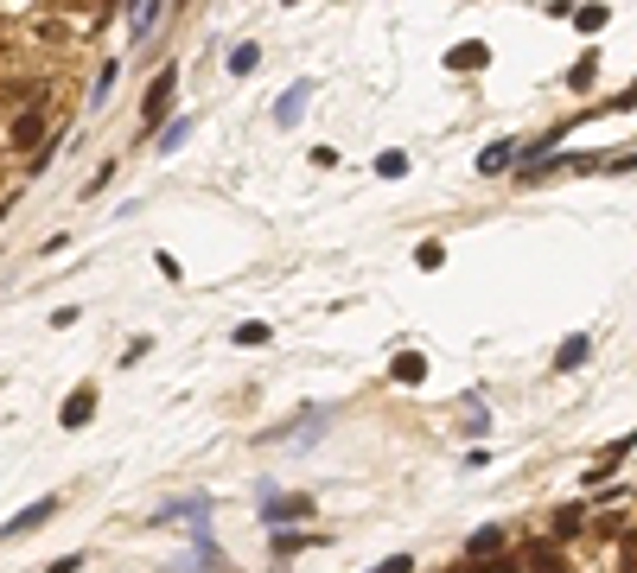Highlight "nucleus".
Returning a JSON list of instances; mask_svg holds the SVG:
<instances>
[{
  "label": "nucleus",
  "mask_w": 637,
  "mask_h": 573,
  "mask_svg": "<svg viewBox=\"0 0 637 573\" xmlns=\"http://www.w3.org/2000/svg\"><path fill=\"white\" fill-rule=\"evenodd\" d=\"M58 510H64V497H58V491H51V497H32L20 516H7V523H0V542H20V535H32L39 523H51Z\"/></svg>",
  "instance_id": "1"
},
{
  "label": "nucleus",
  "mask_w": 637,
  "mask_h": 573,
  "mask_svg": "<svg viewBox=\"0 0 637 573\" xmlns=\"http://www.w3.org/2000/svg\"><path fill=\"white\" fill-rule=\"evenodd\" d=\"M7 141L13 147H45V109H20V115H13V128H7Z\"/></svg>",
  "instance_id": "5"
},
{
  "label": "nucleus",
  "mask_w": 637,
  "mask_h": 573,
  "mask_svg": "<svg viewBox=\"0 0 637 573\" xmlns=\"http://www.w3.org/2000/svg\"><path fill=\"white\" fill-rule=\"evenodd\" d=\"M306 96H313V83H287V90H281V102H274V121H281V128H294V121H300V109H306Z\"/></svg>",
  "instance_id": "9"
},
{
  "label": "nucleus",
  "mask_w": 637,
  "mask_h": 573,
  "mask_svg": "<svg viewBox=\"0 0 637 573\" xmlns=\"http://www.w3.org/2000/svg\"><path fill=\"white\" fill-rule=\"evenodd\" d=\"M466 573H523V554H516V548L510 554H491V561H472Z\"/></svg>",
  "instance_id": "15"
},
{
  "label": "nucleus",
  "mask_w": 637,
  "mask_h": 573,
  "mask_svg": "<svg viewBox=\"0 0 637 573\" xmlns=\"http://www.w3.org/2000/svg\"><path fill=\"white\" fill-rule=\"evenodd\" d=\"M376 573H415V561H408V554H389V561L376 567Z\"/></svg>",
  "instance_id": "25"
},
{
  "label": "nucleus",
  "mask_w": 637,
  "mask_h": 573,
  "mask_svg": "<svg viewBox=\"0 0 637 573\" xmlns=\"http://www.w3.org/2000/svg\"><path fill=\"white\" fill-rule=\"evenodd\" d=\"M376 172H383V179H408V153H402V147L376 153Z\"/></svg>",
  "instance_id": "18"
},
{
  "label": "nucleus",
  "mask_w": 637,
  "mask_h": 573,
  "mask_svg": "<svg viewBox=\"0 0 637 573\" xmlns=\"http://www.w3.org/2000/svg\"><path fill=\"white\" fill-rule=\"evenodd\" d=\"M491 554H510V529L504 523H485V529L472 535V542H466V567L472 561H491Z\"/></svg>",
  "instance_id": "4"
},
{
  "label": "nucleus",
  "mask_w": 637,
  "mask_h": 573,
  "mask_svg": "<svg viewBox=\"0 0 637 573\" xmlns=\"http://www.w3.org/2000/svg\"><path fill=\"white\" fill-rule=\"evenodd\" d=\"M45 573H83V554H64V561H51Z\"/></svg>",
  "instance_id": "26"
},
{
  "label": "nucleus",
  "mask_w": 637,
  "mask_h": 573,
  "mask_svg": "<svg viewBox=\"0 0 637 573\" xmlns=\"http://www.w3.org/2000/svg\"><path fill=\"white\" fill-rule=\"evenodd\" d=\"M580 523H587V510H580V503H561V510H555V523H548V529H555V542H574V535H580Z\"/></svg>",
  "instance_id": "13"
},
{
  "label": "nucleus",
  "mask_w": 637,
  "mask_h": 573,
  "mask_svg": "<svg viewBox=\"0 0 637 573\" xmlns=\"http://www.w3.org/2000/svg\"><path fill=\"white\" fill-rule=\"evenodd\" d=\"M612 109H637V83H631L625 96H612Z\"/></svg>",
  "instance_id": "27"
},
{
  "label": "nucleus",
  "mask_w": 637,
  "mask_h": 573,
  "mask_svg": "<svg viewBox=\"0 0 637 573\" xmlns=\"http://www.w3.org/2000/svg\"><path fill=\"white\" fill-rule=\"evenodd\" d=\"M172 90H179V64H166L160 77L147 83V96H141V115H147V134L166 121V109H172Z\"/></svg>",
  "instance_id": "2"
},
{
  "label": "nucleus",
  "mask_w": 637,
  "mask_h": 573,
  "mask_svg": "<svg viewBox=\"0 0 637 573\" xmlns=\"http://www.w3.org/2000/svg\"><path fill=\"white\" fill-rule=\"evenodd\" d=\"M255 64H262V45H236L230 51V77H249Z\"/></svg>",
  "instance_id": "17"
},
{
  "label": "nucleus",
  "mask_w": 637,
  "mask_h": 573,
  "mask_svg": "<svg viewBox=\"0 0 637 573\" xmlns=\"http://www.w3.org/2000/svg\"><path fill=\"white\" fill-rule=\"evenodd\" d=\"M485 58H491V45L485 39H466V45H453V58H446V64H453V71H485Z\"/></svg>",
  "instance_id": "12"
},
{
  "label": "nucleus",
  "mask_w": 637,
  "mask_h": 573,
  "mask_svg": "<svg viewBox=\"0 0 637 573\" xmlns=\"http://www.w3.org/2000/svg\"><path fill=\"white\" fill-rule=\"evenodd\" d=\"M230 338H236V344H268V325H262V319H249V325H236Z\"/></svg>",
  "instance_id": "22"
},
{
  "label": "nucleus",
  "mask_w": 637,
  "mask_h": 573,
  "mask_svg": "<svg viewBox=\"0 0 637 573\" xmlns=\"http://www.w3.org/2000/svg\"><path fill=\"white\" fill-rule=\"evenodd\" d=\"M415 262H421V268H440V262H446V249H440V242H421Z\"/></svg>",
  "instance_id": "23"
},
{
  "label": "nucleus",
  "mask_w": 637,
  "mask_h": 573,
  "mask_svg": "<svg viewBox=\"0 0 637 573\" xmlns=\"http://www.w3.org/2000/svg\"><path fill=\"white\" fill-rule=\"evenodd\" d=\"M90 414H96V389L83 382V389H71V395H64V408H58V427H64V433H77V427H90Z\"/></svg>",
  "instance_id": "3"
},
{
  "label": "nucleus",
  "mask_w": 637,
  "mask_h": 573,
  "mask_svg": "<svg viewBox=\"0 0 637 573\" xmlns=\"http://www.w3.org/2000/svg\"><path fill=\"white\" fill-rule=\"evenodd\" d=\"M516 153H523V141H491L485 153H478V172H485V179H497V172L516 166Z\"/></svg>",
  "instance_id": "8"
},
{
  "label": "nucleus",
  "mask_w": 637,
  "mask_h": 573,
  "mask_svg": "<svg viewBox=\"0 0 637 573\" xmlns=\"http://www.w3.org/2000/svg\"><path fill=\"white\" fill-rule=\"evenodd\" d=\"M185 134H192V115L166 121V134H160V153H179V147H185Z\"/></svg>",
  "instance_id": "19"
},
{
  "label": "nucleus",
  "mask_w": 637,
  "mask_h": 573,
  "mask_svg": "<svg viewBox=\"0 0 637 573\" xmlns=\"http://www.w3.org/2000/svg\"><path fill=\"white\" fill-rule=\"evenodd\" d=\"M153 268H160V274H166V281H185V268H179V262H172V255H166V249H160V255H153Z\"/></svg>",
  "instance_id": "24"
},
{
  "label": "nucleus",
  "mask_w": 637,
  "mask_h": 573,
  "mask_svg": "<svg viewBox=\"0 0 637 573\" xmlns=\"http://www.w3.org/2000/svg\"><path fill=\"white\" fill-rule=\"evenodd\" d=\"M287 516H313V497L294 491V497H268V503H262V523H268V529H281Z\"/></svg>",
  "instance_id": "6"
},
{
  "label": "nucleus",
  "mask_w": 637,
  "mask_h": 573,
  "mask_svg": "<svg viewBox=\"0 0 637 573\" xmlns=\"http://www.w3.org/2000/svg\"><path fill=\"white\" fill-rule=\"evenodd\" d=\"M606 20H612V7H574V26L587 32V39H593V32H606Z\"/></svg>",
  "instance_id": "16"
},
{
  "label": "nucleus",
  "mask_w": 637,
  "mask_h": 573,
  "mask_svg": "<svg viewBox=\"0 0 637 573\" xmlns=\"http://www.w3.org/2000/svg\"><path fill=\"white\" fill-rule=\"evenodd\" d=\"M631 446H637V433H625V440H612L606 453H599V465H593V472H587V484H606V478L618 472V465L631 459Z\"/></svg>",
  "instance_id": "7"
},
{
  "label": "nucleus",
  "mask_w": 637,
  "mask_h": 573,
  "mask_svg": "<svg viewBox=\"0 0 637 573\" xmlns=\"http://www.w3.org/2000/svg\"><path fill=\"white\" fill-rule=\"evenodd\" d=\"M115 77H122V64H102V71H96V90H90V102H102V96H109V90H115Z\"/></svg>",
  "instance_id": "21"
},
{
  "label": "nucleus",
  "mask_w": 637,
  "mask_h": 573,
  "mask_svg": "<svg viewBox=\"0 0 637 573\" xmlns=\"http://www.w3.org/2000/svg\"><path fill=\"white\" fill-rule=\"evenodd\" d=\"M625 573H637V561H625Z\"/></svg>",
  "instance_id": "28"
},
{
  "label": "nucleus",
  "mask_w": 637,
  "mask_h": 573,
  "mask_svg": "<svg viewBox=\"0 0 637 573\" xmlns=\"http://www.w3.org/2000/svg\"><path fill=\"white\" fill-rule=\"evenodd\" d=\"M523 554V567L529 573H567V561H561V548L555 542H529V548H516Z\"/></svg>",
  "instance_id": "10"
},
{
  "label": "nucleus",
  "mask_w": 637,
  "mask_h": 573,
  "mask_svg": "<svg viewBox=\"0 0 637 573\" xmlns=\"http://www.w3.org/2000/svg\"><path fill=\"white\" fill-rule=\"evenodd\" d=\"M587 357H593V338H567V344H561V357H555V370H580Z\"/></svg>",
  "instance_id": "14"
},
{
  "label": "nucleus",
  "mask_w": 637,
  "mask_h": 573,
  "mask_svg": "<svg viewBox=\"0 0 637 573\" xmlns=\"http://www.w3.org/2000/svg\"><path fill=\"white\" fill-rule=\"evenodd\" d=\"M389 382H408V389L427 382V357H421V351H395V357H389Z\"/></svg>",
  "instance_id": "11"
},
{
  "label": "nucleus",
  "mask_w": 637,
  "mask_h": 573,
  "mask_svg": "<svg viewBox=\"0 0 637 573\" xmlns=\"http://www.w3.org/2000/svg\"><path fill=\"white\" fill-rule=\"evenodd\" d=\"M593 77H599V58L587 51V58H580L574 71H567V83H574V90H593Z\"/></svg>",
  "instance_id": "20"
}]
</instances>
